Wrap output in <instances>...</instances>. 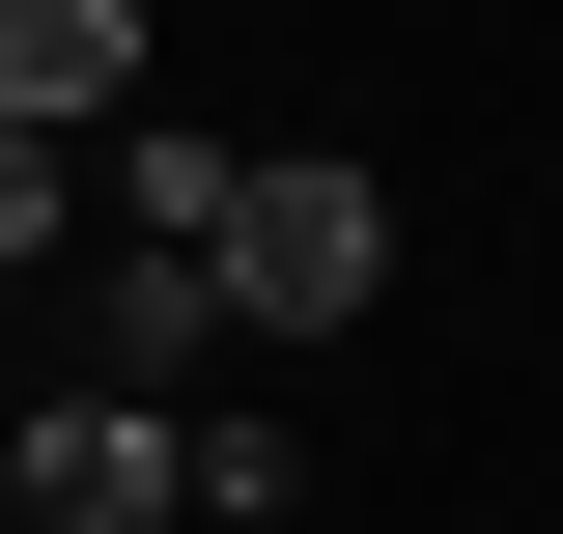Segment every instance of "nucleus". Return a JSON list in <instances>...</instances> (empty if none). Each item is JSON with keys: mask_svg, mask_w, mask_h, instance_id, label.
Listing matches in <instances>:
<instances>
[{"mask_svg": "<svg viewBox=\"0 0 563 534\" xmlns=\"http://www.w3.org/2000/svg\"><path fill=\"white\" fill-rule=\"evenodd\" d=\"M0 113L29 141H113L141 113V0H0Z\"/></svg>", "mask_w": 563, "mask_h": 534, "instance_id": "7ed1b4c3", "label": "nucleus"}, {"mask_svg": "<svg viewBox=\"0 0 563 534\" xmlns=\"http://www.w3.org/2000/svg\"><path fill=\"white\" fill-rule=\"evenodd\" d=\"M85 366H113V394H169V366H254L225 254H113V281H85Z\"/></svg>", "mask_w": 563, "mask_h": 534, "instance_id": "20e7f679", "label": "nucleus"}, {"mask_svg": "<svg viewBox=\"0 0 563 534\" xmlns=\"http://www.w3.org/2000/svg\"><path fill=\"white\" fill-rule=\"evenodd\" d=\"M366 281H395V169H366V141H254V169H225V310H254V366L366 337Z\"/></svg>", "mask_w": 563, "mask_h": 534, "instance_id": "f257e3e1", "label": "nucleus"}, {"mask_svg": "<svg viewBox=\"0 0 563 534\" xmlns=\"http://www.w3.org/2000/svg\"><path fill=\"white\" fill-rule=\"evenodd\" d=\"M0 507H29V534H169V507H198V422L85 366V394L29 422V450H0Z\"/></svg>", "mask_w": 563, "mask_h": 534, "instance_id": "f03ea898", "label": "nucleus"}, {"mask_svg": "<svg viewBox=\"0 0 563 534\" xmlns=\"http://www.w3.org/2000/svg\"><path fill=\"white\" fill-rule=\"evenodd\" d=\"M57 225H85V141H29V113H0V281L57 254Z\"/></svg>", "mask_w": 563, "mask_h": 534, "instance_id": "39448f33", "label": "nucleus"}, {"mask_svg": "<svg viewBox=\"0 0 563 534\" xmlns=\"http://www.w3.org/2000/svg\"><path fill=\"white\" fill-rule=\"evenodd\" d=\"M0 534H29V507H0Z\"/></svg>", "mask_w": 563, "mask_h": 534, "instance_id": "423d86ee", "label": "nucleus"}]
</instances>
